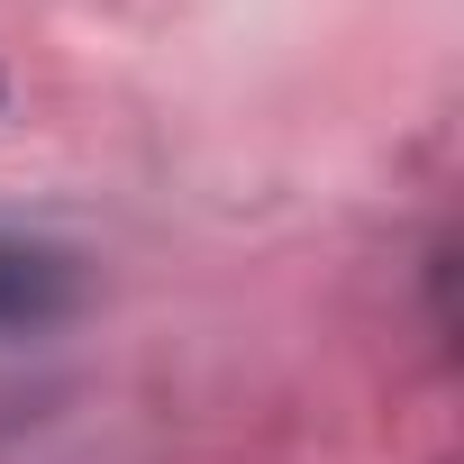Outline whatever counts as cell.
<instances>
[{
	"mask_svg": "<svg viewBox=\"0 0 464 464\" xmlns=\"http://www.w3.org/2000/svg\"><path fill=\"white\" fill-rule=\"evenodd\" d=\"M82 301V265L46 237H19L0 227V337H37Z\"/></svg>",
	"mask_w": 464,
	"mask_h": 464,
	"instance_id": "cell-1",
	"label": "cell"
}]
</instances>
